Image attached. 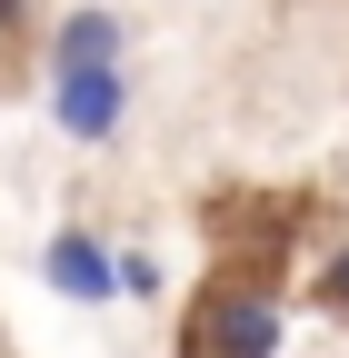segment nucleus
Masks as SVG:
<instances>
[{"instance_id":"obj_1","label":"nucleus","mask_w":349,"mask_h":358,"mask_svg":"<svg viewBox=\"0 0 349 358\" xmlns=\"http://www.w3.org/2000/svg\"><path fill=\"white\" fill-rule=\"evenodd\" d=\"M280 338H289V308L259 279H210L190 299V358H280Z\"/></svg>"},{"instance_id":"obj_2","label":"nucleus","mask_w":349,"mask_h":358,"mask_svg":"<svg viewBox=\"0 0 349 358\" xmlns=\"http://www.w3.org/2000/svg\"><path fill=\"white\" fill-rule=\"evenodd\" d=\"M50 120L70 129V140H120V120H130V70H120V60L50 70Z\"/></svg>"},{"instance_id":"obj_3","label":"nucleus","mask_w":349,"mask_h":358,"mask_svg":"<svg viewBox=\"0 0 349 358\" xmlns=\"http://www.w3.org/2000/svg\"><path fill=\"white\" fill-rule=\"evenodd\" d=\"M40 279H50L60 299H80V308L120 299V289H110V249H100L90 229H50V249H40Z\"/></svg>"},{"instance_id":"obj_4","label":"nucleus","mask_w":349,"mask_h":358,"mask_svg":"<svg viewBox=\"0 0 349 358\" xmlns=\"http://www.w3.org/2000/svg\"><path fill=\"white\" fill-rule=\"evenodd\" d=\"M90 60H120V20L110 10H70L50 30V70H90Z\"/></svg>"},{"instance_id":"obj_5","label":"nucleus","mask_w":349,"mask_h":358,"mask_svg":"<svg viewBox=\"0 0 349 358\" xmlns=\"http://www.w3.org/2000/svg\"><path fill=\"white\" fill-rule=\"evenodd\" d=\"M320 289H329V308H349V249H329V268H320Z\"/></svg>"},{"instance_id":"obj_6","label":"nucleus","mask_w":349,"mask_h":358,"mask_svg":"<svg viewBox=\"0 0 349 358\" xmlns=\"http://www.w3.org/2000/svg\"><path fill=\"white\" fill-rule=\"evenodd\" d=\"M11 20H20V0H0V30H11Z\"/></svg>"}]
</instances>
